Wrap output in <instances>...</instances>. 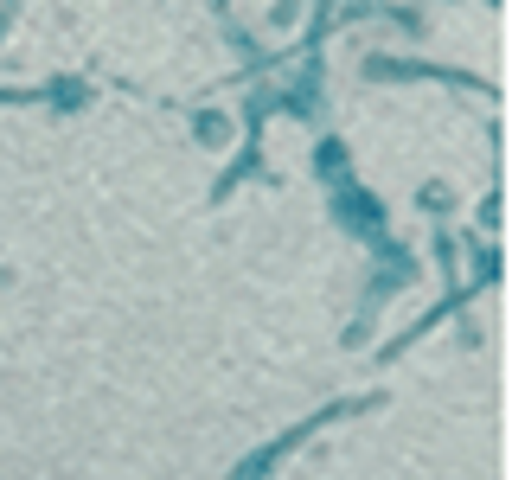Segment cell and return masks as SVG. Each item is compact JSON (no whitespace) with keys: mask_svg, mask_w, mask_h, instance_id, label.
<instances>
[{"mask_svg":"<svg viewBox=\"0 0 512 480\" xmlns=\"http://www.w3.org/2000/svg\"><path fill=\"white\" fill-rule=\"evenodd\" d=\"M372 404H378V397H346V404H327V410H320V416H308V423H295V429H288V436H282L276 448H263V455H256V461H244V468H237V480H263V474H269V468H276V461L288 455V448H301V442L314 436V429L340 423L346 410H372Z\"/></svg>","mask_w":512,"mask_h":480,"instance_id":"cell-1","label":"cell"}]
</instances>
